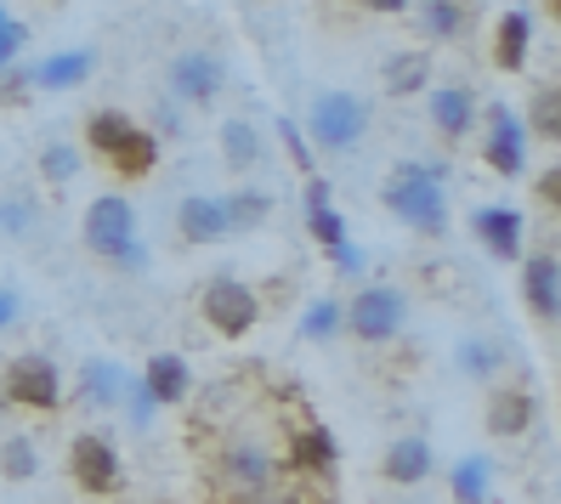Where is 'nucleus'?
Returning a JSON list of instances; mask_svg holds the SVG:
<instances>
[{"mask_svg": "<svg viewBox=\"0 0 561 504\" xmlns=\"http://www.w3.org/2000/svg\"><path fill=\"white\" fill-rule=\"evenodd\" d=\"M80 232H85V250H91L96 261H108L114 273H148L153 250L142 244L137 205H130L125 193H103V198H91V210H85Z\"/></svg>", "mask_w": 561, "mask_h": 504, "instance_id": "nucleus-2", "label": "nucleus"}, {"mask_svg": "<svg viewBox=\"0 0 561 504\" xmlns=\"http://www.w3.org/2000/svg\"><path fill=\"white\" fill-rule=\"evenodd\" d=\"M477 114H482V103L471 85H432L425 91V119H432V130L443 142H466L477 130Z\"/></svg>", "mask_w": 561, "mask_h": 504, "instance_id": "nucleus-13", "label": "nucleus"}, {"mask_svg": "<svg viewBox=\"0 0 561 504\" xmlns=\"http://www.w3.org/2000/svg\"><path fill=\"white\" fill-rule=\"evenodd\" d=\"M199 312H205V323L221 334V341H244V334L255 329V318H261V295L244 284V278H210L205 284V295H199Z\"/></svg>", "mask_w": 561, "mask_h": 504, "instance_id": "nucleus-9", "label": "nucleus"}, {"mask_svg": "<svg viewBox=\"0 0 561 504\" xmlns=\"http://www.w3.org/2000/svg\"><path fill=\"white\" fill-rule=\"evenodd\" d=\"M142 386L153 391L159 409H176V402L193 397V363L182 352H153L148 368H142Z\"/></svg>", "mask_w": 561, "mask_h": 504, "instance_id": "nucleus-19", "label": "nucleus"}, {"mask_svg": "<svg viewBox=\"0 0 561 504\" xmlns=\"http://www.w3.org/2000/svg\"><path fill=\"white\" fill-rule=\"evenodd\" d=\"M153 137H159V142L187 137V119H182V103H176V96H164V103L153 108Z\"/></svg>", "mask_w": 561, "mask_h": 504, "instance_id": "nucleus-37", "label": "nucleus"}, {"mask_svg": "<svg viewBox=\"0 0 561 504\" xmlns=\"http://www.w3.org/2000/svg\"><path fill=\"white\" fill-rule=\"evenodd\" d=\"M85 148L96 153V159H108L119 176H153V164H159V137L148 125H137L130 114H119V108H96L91 119H85Z\"/></svg>", "mask_w": 561, "mask_h": 504, "instance_id": "nucleus-4", "label": "nucleus"}, {"mask_svg": "<svg viewBox=\"0 0 561 504\" xmlns=\"http://www.w3.org/2000/svg\"><path fill=\"white\" fill-rule=\"evenodd\" d=\"M307 232H312V239H318L323 250H335L341 239H352V232H346V216H341L335 205H323V210H307Z\"/></svg>", "mask_w": 561, "mask_h": 504, "instance_id": "nucleus-35", "label": "nucleus"}, {"mask_svg": "<svg viewBox=\"0 0 561 504\" xmlns=\"http://www.w3.org/2000/svg\"><path fill=\"white\" fill-rule=\"evenodd\" d=\"M522 125H527V137H545V142L561 137V103H556V85H539V91H534V108L522 114Z\"/></svg>", "mask_w": 561, "mask_h": 504, "instance_id": "nucleus-31", "label": "nucleus"}, {"mask_svg": "<svg viewBox=\"0 0 561 504\" xmlns=\"http://www.w3.org/2000/svg\"><path fill=\"white\" fill-rule=\"evenodd\" d=\"M539 420V397L527 391V386H500L488 402V431L493 436H527Z\"/></svg>", "mask_w": 561, "mask_h": 504, "instance_id": "nucleus-20", "label": "nucleus"}, {"mask_svg": "<svg viewBox=\"0 0 561 504\" xmlns=\"http://www.w3.org/2000/svg\"><path fill=\"white\" fill-rule=\"evenodd\" d=\"M221 159L233 164V171H255V164H267V142H261L255 119H244V114L221 119Z\"/></svg>", "mask_w": 561, "mask_h": 504, "instance_id": "nucleus-26", "label": "nucleus"}, {"mask_svg": "<svg viewBox=\"0 0 561 504\" xmlns=\"http://www.w3.org/2000/svg\"><path fill=\"white\" fill-rule=\"evenodd\" d=\"M0 477H7V482H35L41 477V448H35V436H28V431L0 436Z\"/></svg>", "mask_w": 561, "mask_h": 504, "instance_id": "nucleus-28", "label": "nucleus"}, {"mask_svg": "<svg viewBox=\"0 0 561 504\" xmlns=\"http://www.w3.org/2000/svg\"><path fill=\"white\" fill-rule=\"evenodd\" d=\"M221 210H227V227H233V232H255L261 221L273 216V193H261V187L221 193Z\"/></svg>", "mask_w": 561, "mask_h": 504, "instance_id": "nucleus-29", "label": "nucleus"}, {"mask_svg": "<svg viewBox=\"0 0 561 504\" xmlns=\"http://www.w3.org/2000/svg\"><path fill=\"white\" fill-rule=\"evenodd\" d=\"M239 504H295V493H284V488H267V493H244Z\"/></svg>", "mask_w": 561, "mask_h": 504, "instance_id": "nucleus-43", "label": "nucleus"}, {"mask_svg": "<svg viewBox=\"0 0 561 504\" xmlns=\"http://www.w3.org/2000/svg\"><path fill=\"white\" fill-rule=\"evenodd\" d=\"M414 12H420L425 35L443 41V46L466 41V28H471V0H414Z\"/></svg>", "mask_w": 561, "mask_h": 504, "instance_id": "nucleus-25", "label": "nucleus"}, {"mask_svg": "<svg viewBox=\"0 0 561 504\" xmlns=\"http://www.w3.org/2000/svg\"><path fill=\"white\" fill-rule=\"evenodd\" d=\"M432 465H437V448H432V436H425V431L391 436V448L380 454L386 482H398V488H420L425 477H432Z\"/></svg>", "mask_w": 561, "mask_h": 504, "instance_id": "nucleus-17", "label": "nucleus"}, {"mask_svg": "<svg viewBox=\"0 0 561 504\" xmlns=\"http://www.w3.org/2000/svg\"><path fill=\"white\" fill-rule=\"evenodd\" d=\"M0 23H7V0H0Z\"/></svg>", "mask_w": 561, "mask_h": 504, "instance_id": "nucleus-44", "label": "nucleus"}, {"mask_svg": "<svg viewBox=\"0 0 561 504\" xmlns=\"http://www.w3.org/2000/svg\"><path fill=\"white\" fill-rule=\"evenodd\" d=\"M301 341H312V346H329L335 334H346V300H335V295H318V300H307V312H301Z\"/></svg>", "mask_w": 561, "mask_h": 504, "instance_id": "nucleus-27", "label": "nucleus"}, {"mask_svg": "<svg viewBox=\"0 0 561 504\" xmlns=\"http://www.w3.org/2000/svg\"><path fill=\"white\" fill-rule=\"evenodd\" d=\"M329 261H335V273H341V278H363V273H369V250L352 244V239H341L335 250H329Z\"/></svg>", "mask_w": 561, "mask_h": 504, "instance_id": "nucleus-38", "label": "nucleus"}, {"mask_svg": "<svg viewBox=\"0 0 561 504\" xmlns=\"http://www.w3.org/2000/svg\"><path fill=\"white\" fill-rule=\"evenodd\" d=\"M335 465H341V448L323 425L289 431V470H301V477H335Z\"/></svg>", "mask_w": 561, "mask_h": 504, "instance_id": "nucleus-21", "label": "nucleus"}, {"mask_svg": "<svg viewBox=\"0 0 561 504\" xmlns=\"http://www.w3.org/2000/svg\"><path fill=\"white\" fill-rule=\"evenodd\" d=\"M471 232H477V244L493 261H522L527 255V216L516 205H477L471 210Z\"/></svg>", "mask_w": 561, "mask_h": 504, "instance_id": "nucleus-12", "label": "nucleus"}, {"mask_svg": "<svg viewBox=\"0 0 561 504\" xmlns=\"http://www.w3.org/2000/svg\"><path fill=\"white\" fill-rule=\"evenodd\" d=\"M221 482L239 499L267 493V488H278V454L267 443H255V436H233V443L221 448Z\"/></svg>", "mask_w": 561, "mask_h": 504, "instance_id": "nucleus-11", "label": "nucleus"}, {"mask_svg": "<svg viewBox=\"0 0 561 504\" xmlns=\"http://www.w3.org/2000/svg\"><path fill=\"white\" fill-rule=\"evenodd\" d=\"M301 205H307V210H323V205H335V193H329V182H323V176H307Z\"/></svg>", "mask_w": 561, "mask_h": 504, "instance_id": "nucleus-41", "label": "nucleus"}, {"mask_svg": "<svg viewBox=\"0 0 561 504\" xmlns=\"http://www.w3.org/2000/svg\"><path fill=\"white\" fill-rule=\"evenodd\" d=\"M425 85H432V57L425 51H391L386 62H380V91L386 96H420Z\"/></svg>", "mask_w": 561, "mask_h": 504, "instance_id": "nucleus-23", "label": "nucleus"}, {"mask_svg": "<svg viewBox=\"0 0 561 504\" xmlns=\"http://www.w3.org/2000/svg\"><path fill=\"white\" fill-rule=\"evenodd\" d=\"M41 176H46L51 187H69V182L80 176V148H75V142H46V148H41Z\"/></svg>", "mask_w": 561, "mask_h": 504, "instance_id": "nucleus-33", "label": "nucleus"}, {"mask_svg": "<svg viewBox=\"0 0 561 504\" xmlns=\"http://www.w3.org/2000/svg\"><path fill=\"white\" fill-rule=\"evenodd\" d=\"M69 477L80 482V493H114L125 482V465H119V448L108 443L103 431H80L69 443Z\"/></svg>", "mask_w": 561, "mask_h": 504, "instance_id": "nucleus-10", "label": "nucleus"}, {"mask_svg": "<svg viewBox=\"0 0 561 504\" xmlns=\"http://www.w3.org/2000/svg\"><path fill=\"white\" fill-rule=\"evenodd\" d=\"M301 137L312 153H357L363 137H369V103L357 91H312L307 119H301Z\"/></svg>", "mask_w": 561, "mask_h": 504, "instance_id": "nucleus-3", "label": "nucleus"}, {"mask_svg": "<svg viewBox=\"0 0 561 504\" xmlns=\"http://www.w3.org/2000/svg\"><path fill=\"white\" fill-rule=\"evenodd\" d=\"M0 397L18 402V409H35V414H51L62 409V375L46 352H23L7 363V375H0Z\"/></svg>", "mask_w": 561, "mask_h": 504, "instance_id": "nucleus-7", "label": "nucleus"}, {"mask_svg": "<svg viewBox=\"0 0 561 504\" xmlns=\"http://www.w3.org/2000/svg\"><path fill=\"white\" fill-rule=\"evenodd\" d=\"M409 329V295L391 284H363L346 300V334L363 346H391Z\"/></svg>", "mask_w": 561, "mask_h": 504, "instance_id": "nucleus-5", "label": "nucleus"}, {"mask_svg": "<svg viewBox=\"0 0 561 504\" xmlns=\"http://www.w3.org/2000/svg\"><path fill=\"white\" fill-rule=\"evenodd\" d=\"M493 493V459L488 454H459L448 465V499L454 504H488Z\"/></svg>", "mask_w": 561, "mask_h": 504, "instance_id": "nucleus-24", "label": "nucleus"}, {"mask_svg": "<svg viewBox=\"0 0 561 504\" xmlns=\"http://www.w3.org/2000/svg\"><path fill=\"white\" fill-rule=\"evenodd\" d=\"M153 409H159V402H153V391L142 386V375H130V386H125V402H119V414H125L130 425L142 431V425L153 420Z\"/></svg>", "mask_w": 561, "mask_h": 504, "instance_id": "nucleus-36", "label": "nucleus"}, {"mask_svg": "<svg viewBox=\"0 0 561 504\" xmlns=\"http://www.w3.org/2000/svg\"><path fill=\"white\" fill-rule=\"evenodd\" d=\"M0 414H7V397H0Z\"/></svg>", "mask_w": 561, "mask_h": 504, "instance_id": "nucleus-45", "label": "nucleus"}, {"mask_svg": "<svg viewBox=\"0 0 561 504\" xmlns=\"http://www.w3.org/2000/svg\"><path fill=\"white\" fill-rule=\"evenodd\" d=\"M454 363H459V375H471V380H500L505 375V346H493V341H482V334H471V341H459Z\"/></svg>", "mask_w": 561, "mask_h": 504, "instance_id": "nucleus-30", "label": "nucleus"}, {"mask_svg": "<svg viewBox=\"0 0 561 504\" xmlns=\"http://www.w3.org/2000/svg\"><path fill=\"white\" fill-rule=\"evenodd\" d=\"M522 300H527V312H534L539 323L561 318V261L550 250L522 255Z\"/></svg>", "mask_w": 561, "mask_h": 504, "instance_id": "nucleus-16", "label": "nucleus"}, {"mask_svg": "<svg viewBox=\"0 0 561 504\" xmlns=\"http://www.w3.org/2000/svg\"><path fill=\"white\" fill-rule=\"evenodd\" d=\"M380 205L403 227L425 232V239H443L448 232V159H403V164H391V176L380 182Z\"/></svg>", "mask_w": 561, "mask_h": 504, "instance_id": "nucleus-1", "label": "nucleus"}, {"mask_svg": "<svg viewBox=\"0 0 561 504\" xmlns=\"http://www.w3.org/2000/svg\"><path fill=\"white\" fill-rule=\"evenodd\" d=\"M23 41H28V28H23L18 18H7V23H0V75H7V69H18V51H23Z\"/></svg>", "mask_w": 561, "mask_h": 504, "instance_id": "nucleus-39", "label": "nucleus"}, {"mask_svg": "<svg viewBox=\"0 0 561 504\" xmlns=\"http://www.w3.org/2000/svg\"><path fill=\"white\" fill-rule=\"evenodd\" d=\"M125 386H130V368L114 363V357H85L80 375H75V397L85 402V409H96V414H119Z\"/></svg>", "mask_w": 561, "mask_h": 504, "instance_id": "nucleus-15", "label": "nucleus"}, {"mask_svg": "<svg viewBox=\"0 0 561 504\" xmlns=\"http://www.w3.org/2000/svg\"><path fill=\"white\" fill-rule=\"evenodd\" d=\"M23 318H28V307H23V289L0 284V334H12V329H18Z\"/></svg>", "mask_w": 561, "mask_h": 504, "instance_id": "nucleus-40", "label": "nucleus"}, {"mask_svg": "<svg viewBox=\"0 0 561 504\" xmlns=\"http://www.w3.org/2000/svg\"><path fill=\"white\" fill-rule=\"evenodd\" d=\"M227 91V62L216 51H176L171 69H164V96H176L182 108H210Z\"/></svg>", "mask_w": 561, "mask_h": 504, "instance_id": "nucleus-8", "label": "nucleus"}, {"mask_svg": "<svg viewBox=\"0 0 561 504\" xmlns=\"http://www.w3.org/2000/svg\"><path fill=\"white\" fill-rule=\"evenodd\" d=\"M527 51H534V12L511 7V12L500 18V28H493V62H500L505 75H522Z\"/></svg>", "mask_w": 561, "mask_h": 504, "instance_id": "nucleus-22", "label": "nucleus"}, {"mask_svg": "<svg viewBox=\"0 0 561 504\" xmlns=\"http://www.w3.org/2000/svg\"><path fill=\"white\" fill-rule=\"evenodd\" d=\"M278 137H284V148H289V164H295V171H301V176H318V153L307 148V137H301V119H278Z\"/></svg>", "mask_w": 561, "mask_h": 504, "instance_id": "nucleus-34", "label": "nucleus"}, {"mask_svg": "<svg viewBox=\"0 0 561 504\" xmlns=\"http://www.w3.org/2000/svg\"><path fill=\"white\" fill-rule=\"evenodd\" d=\"M369 12H380V18H398V12H414V0H363Z\"/></svg>", "mask_w": 561, "mask_h": 504, "instance_id": "nucleus-42", "label": "nucleus"}, {"mask_svg": "<svg viewBox=\"0 0 561 504\" xmlns=\"http://www.w3.org/2000/svg\"><path fill=\"white\" fill-rule=\"evenodd\" d=\"M35 221H41V205L28 193H7V198H0V232H7V239H28Z\"/></svg>", "mask_w": 561, "mask_h": 504, "instance_id": "nucleus-32", "label": "nucleus"}, {"mask_svg": "<svg viewBox=\"0 0 561 504\" xmlns=\"http://www.w3.org/2000/svg\"><path fill=\"white\" fill-rule=\"evenodd\" d=\"M91 75H96V51L91 46H69V51H51L41 62H23L28 91H80Z\"/></svg>", "mask_w": 561, "mask_h": 504, "instance_id": "nucleus-14", "label": "nucleus"}, {"mask_svg": "<svg viewBox=\"0 0 561 504\" xmlns=\"http://www.w3.org/2000/svg\"><path fill=\"white\" fill-rule=\"evenodd\" d=\"M482 125V159L493 164V176H505V182H522L527 176V148H534V137H527V125L511 103H488L477 114Z\"/></svg>", "mask_w": 561, "mask_h": 504, "instance_id": "nucleus-6", "label": "nucleus"}, {"mask_svg": "<svg viewBox=\"0 0 561 504\" xmlns=\"http://www.w3.org/2000/svg\"><path fill=\"white\" fill-rule=\"evenodd\" d=\"M176 232L187 244H221L233 239V227H227V210H221V193H187L176 205Z\"/></svg>", "mask_w": 561, "mask_h": 504, "instance_id": "nucleus-18", "label": "nucleus"}]
</instances>
